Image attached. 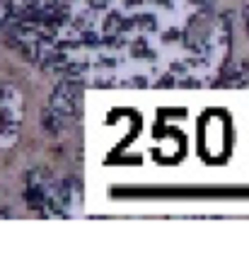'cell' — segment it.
I'll return each instance as SVG.
<instances>
[{"instance_id":"1","label":"cell","mask_w":249,"mask_h":256,"mask_svg":"<svg viewBox=\"0 0 249 256\" xmlns=\"http://www.w3.org/2000/svg\"><path fill=\"white\" fill-rule=\"evenodd\" d=\"M30 200L44 215H70L73 208L80 210L82 206L80 186L70 179H56L46 174H36L30 179Z\"/></svg>"},{"instance_id":"2","label":"cell","mask_w":249,"mask_h":256,"mask_svg":"<svg viewBox=\"0 0 249 256\" xmlns=\"http://www.w3.org/2000/svg\"><path fill=\"white\" fill-rule=\"evenodd\" d=\"M78 100H80V94H78V90H75L73 82L58 85L56 94L48 102V112H46V124H48V128L60 130V128L70 126L73 118L78 116Z\"/></svg>"},{"instance_id":"3","label":"cell","mask_w":249,"mask_h":256,"mask_svg":"<svg viewBox=\"0 0 249 256\" xmlns=\"http://www.w3.org/2000/svg\"><path fill=\"white\" fill-rule=\"evenodd\" d=\"M244 20H247V27H249V5L244 8Z\"/></svg>"}]
</instances>
